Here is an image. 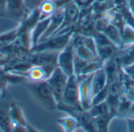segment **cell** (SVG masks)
<instances>
[{"mask_svg":"<svg viewBox=\"0 0 134 132\" xmlns=\"http://www.w3.org/2000/svg\"><path fill=\"white\" fill-rule=\"evenodd\" d=\"M59 107H62L68 113H71L70 115L72 116L83 110L80 104L79 78L76 75L74 74L68 77L62 98L58 103L57 108Z\"/></svg>","mask_w":134,"mask_h":132,"instance_id":"1","label":"cell"},{"mask_svg":"<svg viewBox=\"0 0 134 132\" xmlns=\"http://www.w3.org/2000/svg\"><path fill=\"white\" fill-rule=\"evenodd\" d=\"M27 88L34 99L45 110L53 111L57 109L58 102L46 81L31 82L27 85Z\"/></svg>","mask_w":134,"mask_h":132,"instance_id":"2","label":"cell"},{"mask_svg":"<svg viewBox=\"0 0 134 132\" xmlns=\"http://www.w3.org/2000/svg\"><path fill=\"white\" fill-rule=\"evenodd\" d=\"M73 32H68L60 34L54 35L46 40L38 42L30 51L31 52L50 51V52H60L65 48L71 41Z\"/></svg>","mask_w":134,"mask_h":132,"instance_id":"3","label":"cell"},{"mask_svg":"<svg viewBox=\"0 0 134 132\" xmlns=\"http://www.w3.org/2000/svg\"><path fill=\"white\" fill-rule=\"evenodd\" d=\"M57 67L68 77L75 74V51L71 41L59 52Z\"/></svg>","mask_w":134,"mask_h":132,"instance_id":"4","label":"cell"},{"mask_svg":"<svg viewBox=\"0 0 134 132\" xmlns=\"http://www.w3.org/2000/svg\"><path fill=\"white\" fill-rule=\"evenodd\" d=\"M68 77H69L68 75H66L58 67H57L46 80L58 103L62 98Z\"/></svg>","mask_w":134,"mask_h":132,"instance_id":"5","label":"cell"},{"mask_svg":"<svg viewBox=\"0 0 134 132\" xmlns=\"http://www.w3.org/2000/svg\"><path fill=\"white\" fill-rule=\"evenodd\" d=\"M93 74L78 77L80 104L83 110H89L92 106L93 98L91 93V79Z\"/></svg>","mask_w":134,"mask_h":132,"instance_id":"6","label":"cell"},{"mask_svg":"<svg viewBox=\"0 0 134 132\" xmlns=\"http://www.w3.org/2000/svg\"><path fill=\"white\" fill-rule=\"evenodd\" d=\"M58 54L59 52H50V51L31 52V57L29 61L32 65L55 68L57 67Z\"/></svg>","mask_w":134,"mask_h":132,"instance_id":"7","label":"cell"},{"mask_svg":"<svg viewBox=\"0 0 134 132\" xmlns=\"http://www.w3.org/2000/svg\"><path fill=\"white\" fill-rule=\"evenodd\" d=\"M55 68L45 67L42 66L31 64V66L28 69H27L23 73L20 74L19 76H23L26 77L28 80V81L31 82H38L42 81H46Z\"/></svg>","mask_w":134,"mask_h":132,"instance_id":"8","label":"cell"},{"mask_svg":"<svg viewBox=\"0 0 134 132\" xmlns=\"http://www.w3.org/2000/svg\"><path fill=\"white\" fill-rule=\"evenodd\" d=\"M27 13L24 0H7L5 17L21 21Z\"/></svg>","mask_w":134,"mask_h":132,"instance_id":"9","label":"cell"},{"mask_svg":"<svg viewBox=\"0 0 134 132\" xmlns=\"http://www.w3.org/2000/svg\"><path fill=\"white\" fill-rule=\"evenodd\" d=\"M63 20H64V8L57 9L54 12V13L49 17L46 31L44 33L39 42L54 36L57 34V32L59 31L60 27H61Z\"/></svg>","mask_w":134,"mask_h":132,"instance_id":"10","label":"cell"},{"mask_svg":"<svg viewBox=\"0 0 134 132\" xmlns=\"http://www.w3.org/2000/svg\"><path fill=\"white\" fill-rule=\"evenodd\" d=\"M108 83V77L105 73L104 67L97 70L92 76L91 79V93L92 98H93L101 92L107 85ZM93 103V102H92Z\"/></svg>","mask_w":134,"mask_h":132,"instance_id":"11","label":"cell"},{"mask_svg":"<svg viewBox=\"0 0 134 132\" xmlns=\"http://www.w3.org/2000/svg\"><path fill=\"white\" fill-rule=\"evenodd\" d=\"M49 18L39 20L36 25L29 32V41H30V50L34 48L41 40L44 33L48 27Z\"/></svg>","mask_w":134,"mask_h":132,"instance_id":"12","label":"cell"},{"mask_svg":"<svg viewBox=\"0 0 134 132\" xmlns=\"http://www.w3.org/2000/svg\"><path fill=\"white\" fill-rule=\"evenodd\" d=\"M103 33L107 36V38L118 48H121L122 45V33L121 30L117 27L108 23Z\"/></svg>","mask_w":134,"mask_h":132,"instance_id":"13","label":"cell"},{"mask_svg":"<svg viewBox=\"0 0 134 132\" xmlns=\"http://www.w3.org/2000/svg\"><path fill=\"white\" fill-rule=\"evenodd\" d=\"M57 122L64 131H75L79 128V124L76 117L70 114L67 117L58 119Z\"/></svg>","mask_w":134,"mask_h":132,"instance_id":"14","label":"cell"},{"mask_svg":"<svg viewBox=\"0 0 134 132\" xmlns=\"http://www.w3.org/2000/svg\"><path fill=\"white\" fill-rule=\"evenodd\" d=\"M40 20L49 18L57 9L53 0H44L38 7Z\"/></svg>","mask_w":134,"mask_h":132,"instance_id":"15","label":"cell"},{"mask_svg":"<svg viewBox=\"0 0 134 132\" xmlns=\"http://www.w3.org/2000/svg\"><path fill=\"white\" fill-rule=\"evenodd\" d=\"M122 45L121 48H126L134 45V27L129 25L125 24L122 31Z\"/></svg>","mask_w":134,"mask_h":132,"instance_id":"16","label":"cell"},{"mask_svg":"<svg viewBox=\"0 0 134 132\" xmlns=\"http://www.w3.org/2000/svg\"><path fill=\"white\" fill-rule=\"evenodd\" d=\"M0 130L1 131H12L13 121L9 111L0 109Z\"/></svg>","mask_w":134,"mask_h":132,"instance_id":"17","label":"cell"},{"mask_svg":"<svg viewBox=\"0 0 134 132\" xmlns=\"http://www.w3.org/2000/svg\"><path fill=\"white\" fill-rule=\"evenodd\" d=\"M44 0H24V5L28 12L38 9L39 5L43 2Z\"/></svg>","mask_w":134,"mask_h":132,"instance_id":"18","label":"cell"},{"mask_svg":"<svg viewBox=\"0 0 134 132\" xmlns=\"http://www.w3.org/2000/svg\"><path fill=\"white\" fill-rule=\"evenodd\" d=\"M79 9H86L93 5V4L97 2V0H72Z\"/></svg>","mask_w":134,"mask_h":132,"instance_id":"19","label":"cell"},{"mask_svg":"<svg viewBox=\"0 0 134 132\" xmlns=\"http://www.w3.org/2000/svg\"><path fill=\"white\" fill-rule=\"evenodd\" d=\"M121 68L134 81V63L130 65H128V66L121 67Z\"/></svg>","mask_w":134,"mask_h":132,"instance_id":"20","label":"cell"},{"mask_svg":"<svg viewBox=\"0 0 134 132\" xmlns=\"http://www.w3.org/2000/svg\"><path fill=\"white\" fill-rule=\"evenodd\" d=\"M7 0H0V17H5Z\"/></svg>","mask_w":134,"mask_h":132,"instance_id":"21","label":"cell"},{"mask_svg":"<svg viewBox=\"0 0 134 132\" xmlns=\"http://www.w3.org/2000/svg\"><path fill=\"white\" fill-rule=\"evenodd\" d=\"M126 125H127V130L129 131H134V117H125Z\"/></svg>","mask_w":134,"mask_h":132,"instance_id":"22","label":"cell"},{"mask_svg":"<svg viewBox=\"0 0 134 132\" xmlns=\"http://www.w3.org/2000/svg\"><path fill=\"white\" fill-rule=\"evenodd\" d=\"M8 63V58L5 54L0 52V68H2Z\"/></svg>","mask_w":134,"mask_h":132,"instance_id":"23","label":"cell"},{"mask_svg":"<svg viewBox=\"0 0 134 132\" xmlns=\"http://www.w3.org/2000/svg\"><path fill=\"white\" fill-rule=\"evenodd\" d=\"M128 5L131 13L134 16V0H128Z\"/></svg>","mask_w":134,"mask_h":132,"instance_id":"24","label":"cell"},{"mask_svg":"<svg viewBox=\"0 0 134 132\" xmlns=\"http://www.w3.org/2000/svg\"><path fill=\"white\" fill-rule=\"evenodd\" d=\"M0 131H1V130H0Z\"/></svg>","mask_w":134,"mask_h":132,"instance_id":"25","label":"cell"}]
</instances>
